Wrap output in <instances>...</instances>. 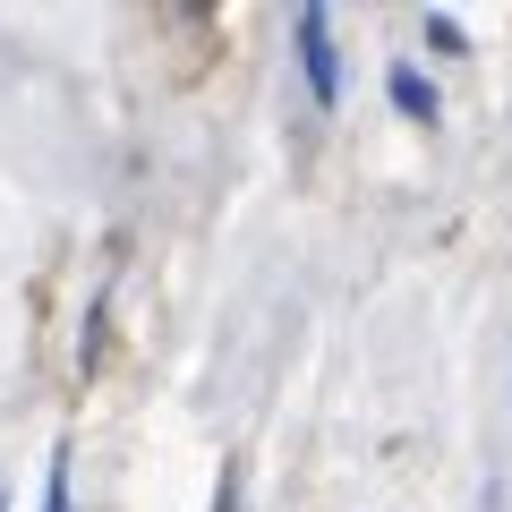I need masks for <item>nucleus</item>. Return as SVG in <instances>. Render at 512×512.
<instances>
[{"instance_id":"obj_1","label":"nucleus","mask_w":512,"mask_h":512,"mask_svg":"<svg viewBox=\"0 0 512 512\" xmlns=\"http://www.w3.org/2000/svg\"><path fill=\"white\" fill-rule=\"evenodd\" d=\"M291 43H299V69H308V94L316 103H342V60H333V9H299L291 18Z\"/></svg>"},{"instance_id":"obj_2","label":"nucleus","mask_w":512,"mask_h":512,"mask_svg":"<svg viewBox=\"0 0 512 512\" xmlns=\"http://www.w3.org/2000/svg\"><path fill=\"white\" fill-rule=\"evenodd\" d=\"M393 103H402L410 120H436V86H427V77L410 69V60H402V69H393Z\"/></svg>"},{"instance_id":"obj_3","label":"nucleus","mask_w":512,"mask_h":512,"mask_svg":"<svg viewBox=\"0 0 512 512\" xmlns=\"http://www.w3.org/2000/svg\"><path fill=\"white\" fill-rule=\"evenodd\" d=\"M43 512H77V495H69V453H52V478H43Z\"/></svg>"},{"instance_id":"obj_4","label":"nucleus","mask_w":512,"mask_h":512,"mask_svg":"<svg viewBox=\"0 0 512 512\" xmlns=\"http://www.w3.org/2000/svg\"><path fill=\"white\" fill-rule=\"evenodd\" d=\"M427 43H436V52H453V60H461V52H470V35H461V26H453V18H444V9H436V18H427Z\"/></svg>"}]
</instances>
